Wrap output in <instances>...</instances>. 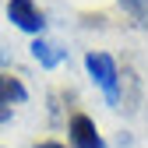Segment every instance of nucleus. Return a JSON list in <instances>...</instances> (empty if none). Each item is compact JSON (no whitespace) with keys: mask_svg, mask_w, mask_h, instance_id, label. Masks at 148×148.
<instances>
[{"mask_svg":"<svg viewBox=\"0 0 148 148\" xmlns=\"http://www.w3.org/2000/svg\"><path fill=\"white\" fill-rule=\"evenodd\" d=\"M67 131H71V145H74V148H106V141H102V134H99L95 120L85 116V113H74Z\"/></svg>","mask_w":148,"mask_h":148,"instance_id":"7ed1b4c3","label":"nucleus"},{"mask_svg":"<svg viewBox=\"0 0 148 148\" xmlns=\"http://www.w3.org/2000/svg\"><path fill=\"white\" fill-rule=\"evenodd\" d=\"M120 7L131 14L141 28H148V0H120Z\"/></svg>","mask_w":148,"mask_h":148,"instance_id":"423d86ee","label":"nucleus"},{"mask_svg":"<svg viewBox=\"0 0 148 148\" xmlns=\"http://www.w3.org/2000/svg\"><path fill=\"white\" fill-rule=\"evenodd\" d=\"M85 71H88V78L102 88L106 102L120 106V67H116V60L109 57V53L92 49V53H85Z\"/></svg>","mask_w":148,"mask_h":148,"instance_id":"f257e3e1","label":"nucleus"},{"mask_svg":"<svg viewBox=\"0 0 148 148\" xmlns=\"http://www.w3.org/2000/svg\"><path fill=\"white\" fill-rule=\"evenodd\" d=\"M35 148H64V145H57V141H42V145H35Z\"/></svg>","mask_w":148,"mask_h":148,"instance_id":"0eeeda50","label":"nucleus"},{"mask_svg":"<svg viewBox=\"0 0 148 148\" xmlns=\"http://www.w3.org/2000/svg\"><path fill=\"white\" fill-rule=\"evenodd\" d=\"M25 99H28V88L11 74H0V123H7L14 106H21Z\"/></svg>","mask_w":148,"mask_h":148,"instance_id":"20e7f679","label":"nucleus"},{"mask_svg":"<svg viewBox=\"0 0 148 148\" xmlns=\"http://www.w3.org/2000/svg\"><path fill=\"white\" fill-rule=\"evenodd\" d=\"M7 18L28 35H42L46 28V14L35 7V0H7Z\"/></svg>","mask_w":148,"mask_h":148,"instance_id":"f03ea898","label":"nucleus"},{"mask_svg":"<svg viewBox=\"0 0 148 148\" xmlns=\"http://www.w3.org/2000/svg\"><path fill=\"white\" fill-rule=\"evenodd\" d=\"M28 49H32V57L39 60V64H42L46 71L60 67V64H64V57H67V53H64L60 46H53V42H46V39H35V42H32Z\"/></svg>","mask_w":148,"mask_h":148,"instance_id":"39448f33","label":"nucleus"}]
</instances>
